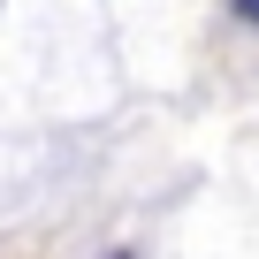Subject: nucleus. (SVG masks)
<instances>
[{"label": "nucleus", "instance_id": "f03ea898", "mask_svg": "<svg viewBox=\"0 0 259 259\" xmlns=\"http://www.w3.org/2000/svg\"><path fill=\"white\" fill-rule=\"evenodd\" d=\"M114 259H138V251H114Z\"/></svg>", "mask_w": 259, "mask_h": 259}, {"label": "nucleus", "instance_id": "f257e3e1", "mask_svg": "<svg viewBox=\"0 0 259 259\" xmlns=\"http://www.w3.org/2000/svg\"><path fill=\"white\" fill-rule=\"evenodd\" d=\"M236 16H244V23H259V0H236Z\"/></svg>", "mask_w": 259, "mask_h": 259}]
</instances>
